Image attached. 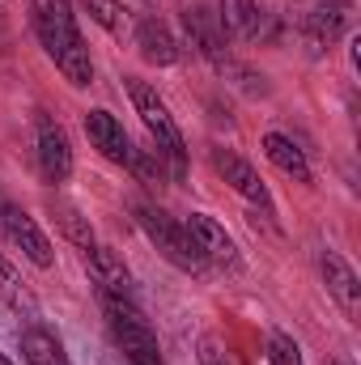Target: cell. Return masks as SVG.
Returning <instances> with one entry per match:
<instances>
[{
    "label": "cell",
    "instance_id": "cell-2",
    "mask_svg": "<svg viewBox=\"0 0 361 365\" xmlns=\"http://www.w3.org/2000/svg\"><path fill=\"white\" fill-rule=\"evenodd\" d=\"M132 217H136V225H141V234L162 251V259H171L179 272H191V276H204L208 272V259L200 255V247L191 242V234H187V225L175 221L166 208H158L153 200H136L132 204Z\"/></svg>",
    "mask_w": 361,
    "mask_h": 365
},
{
    "label": "cell",
    "instance_id": "cell-19",
    "mask_svg": "<svg viewBox=\"0 0 361 365\" xmlns=\"http://www.w3.org/2000/svg\"><path fill=\"white\" fill-rule=\"evenodd\" d=\"M81 9L90 13L106 34H115V38H123V34H128V9H123L119 0H81Z\"/></svg>",
    "mask_w": 361,
    "mask_h": 365
},
{
    "label": "cell",
    "instance_id": "cell-10",
    "mask_svg": "<svg viewBox=\"0 0 361 365\" xmlns=\"http://www.w3.org/2000/svg\"><path fill=\"white\" fill-rule=\"evenodd\" d=\"M208 158H213V170L230 182L243 200H251L255 208L272 212V195H268V187H264V179L255 175V166H251V162H243V158H238V153H230V149H213Z\"/></svg>",
    "mask_w": 361,
    "mask_h": 365
},
{
    "label": "cell",
    "instance_id": "cell-14",
    "mask_svg": "<svg viewBox=\"0 0 361 365\" xmlns=\"http://www.w3.org/2000/svg\"><path fill=\"white\" fill-rule=\"evenodd\" d=\"M319 268H323V284H327V293L336 297V306H340L349 319H357L361 314V280H357V272H353L336 251H323Z\"/></svg>",
    "mask_w": 361,
    "mask_h": 365
},
{
    "label": "cell",
    "instance_id": "cell-23",
    "mask_svg": "<svg viewBox=\"0 0 361 365\" xmlns=\"http://www.w3.org/2000/svg\"><path fill=\"white\" fill-rule=\"evenodd\" d=\"M0 365H13V361H9V357H4V353H0Z\"/></svg>",
    "mask_w": 361,
    "mask_h": 365
},
{
    "label": "cell",
    "instance_id": "cell-4",
    "mask_svg": "<svg viewBox=\"0 0 361 365\" xmlns=\"http://www.w3.org/2000/svg\"><path fill=\"white\" fill-rule=\"evenodd\" d=\"M123 86H128V98H132L141 123H145L149 136H153L158 158L166 162V170H171L175 179H183V175H187V145H183V132H179V123H175V115H171V106L162 102V93L153 90V86H145V81H136V77H128Z\"/></svg>",
    "mask_w": 361,
    "mask_h": 365
},
{
    "label": "cell",
    "instance_id": "cell-7",
    "mask_svg": "<svg viewBox=\"0 0 361 365\" xmlns=\"http://www.w3.org/2000/svg\"><path fill=\"white\" fill-rule=\"evenodd\" d=\"M0 225H4V234H9V242H13V247L34 264V268H51V264H56V251H51L47 234L34 225V217H30L26 208L4 204V208H0Z\"/></svg>",
    "mask_w": 361,
    "mask_h": 365
},
{
    "label": "cell",
    "instance_id": "cell-6",
    "mask_svg": "<svg viewBox=\"0 0 361 365\" xmlns=\"http://www.w3.org/2000/svg\"><path fill=\"white\" fill-rule=\"evenodd\" d=\"M349 21H353V4L349 0H315L306 9V17H302V38L319 56V51H327L332 43L345 38Z\"/></svg>",
    "mask_w": 361,
    "mask_h": 365
},
{
    "label": "cell",
    "instance_id": "cell-16",
    "mask_svg": "<svg viewBox=\"0 0 361 365\" xmlns=\"http://www.w3.org/2000/svg\"><path fill=\"white\" fill-rule=\"evenodd\" d=\"M264 158H268L280 175H289L293 182H310V162H306V153H302L289 136L268 132V136H264Z\"/></svg>",
    "mask_w": 361,
    "mask_h": 365
},
{
    "label": "cell",
    "instance_id": "cell-8",
    "mask_svg": "<svg viewBox=\"0 0 361 365\" xmlns=\"http://www.w3.org/2000/svg\"><path fill=\"white\" fill-rule=\"evenodd\" d=\"M183 225H187L191 242L200 247V255L208 259V268L217 264V268H230V272H234V268L243 264V259H238V247H234V238H230V234H225V225H221V221H213L208 212H191Z\"/></svg>",
    "mask_w": 361,
    "mask_h": 365
},
{
    "label": "cell",
    "instance_id": "cell-3",
    "mask_svg": "<svg viewBox=\"0 0 361 365\" xmlns=\"http://www.w3.org/2000/svg\"><path fill=\"white\" fill-rule=\"evenodd\" d=\"M102 314H106L111 344H115V353H119L123 365H166L149 319L136 310L132 297H102Z\"/></svg>",
    "mask_w": 361,
    "mask_h": 365
},
{
    "label": "cell",
    "instance_id": "cell-11",
    "mask_svg": "<svg viewBox=\"0 0 361 365\" xmlns=\"http://www.w3.org/2000/svg\"><path fill=\"white\" fill-rule=\"evenodd\" d=\"M86 136H90V145L106 158V162H115V166H132L136 145L128 140L123 123H119L111 110H90V115H86Z\"/></svg>",
    "mask_w": 361,
    "mask_h": 365
},
{
    "label": "cell",
    "instance_id": "cell-5",
    "mask_svg": "<svg viewBox=\"0 0 361 365\" xmlns=\"http://www.w3.org/2000/svg\"><path fill=\"white\" fill-rule=\"evenodd\" d=\"M34 158H39V175L47 182H64L73 175V145H68V132H64L47 110L34 115Z\"/></svg>",
    "mask_w": 361,
    "mask_h": 365
},
{
    "label": "cell",
    "instance_id": "cell-1",
    "mask_svg": "<svg viewBox=\"0 0 361 365\" xmlns=\"http://www.w3.org/2000/svg\"><path fill=\"white\" fill-rule=\"evenodd\" d=\"M34 34H39L43 51L56 60V68L77 90H86L93 81V60H90L86 38H81V26H77L73 4L68 0H34Z\"/></svg>",
    "mask_w": 361,
    "mask_h": 365
},
{
    "label": "cell",
    "instance_id": "cell-20",
    "mask_svg": "<svg viewBox=\"0 0 361 365\" xmlns=\"http://www.w3.org/2000/svg\"><path fill=\"white\" fill-rule=\"evenodd\" d=\"M0 302H4V306H13V310H21V306L30 310V306H34V302H30V293H26V284L17 280V272L4 264V255H0Z\"/></svg>",
    "mask_w": 361,
    "mask_h": 365
},
{
    "label": "cell",
    "instance_id": "cell-17",
    "mask_svg": "<svg viewBox=\"0 0 361 365\" xmlns=\"http://www.w3.org/2000/svg\"><path fill=\"white\" fill-rule=\"evenodd\" d=\"M21 357H26V365H68L64 344L47 327H26L21 331Z\"/></svg>",
    "mask_w": 361,
    "mask_h": 365
},
{
    "label": "cell",
    "instance_id": "cell-22",
    "mask_svg": "<svg viewBox=\"0 0 361 365\" xmlns=\"http://www.w3.org/2000/svg\"><path fill=\"white\" fill-rule=\"evenodd\" d=\"M268 365H302V349H298L289 336L272 331L268 336Z\"/></svg>",
    "mask_w": 361,
    "mask_h": 365
},
{
    "label": "cell",
    "instance_id": "cell-21",
    "mask_svg": "<svg viewBox=\"0 0 361 365\" xmlns=\"http://www.w3.org/2000/svg\"><path fill=\"white\" fill-rule=\"evenodd\" d=\"M128 170H132V175H136L141 182H153V187L166 179V162L158 158V149H136V153H132V166H128Z\"/></svg>",
    "mask_w": 361,
    "mask_h": 365
},
{
    "label": "cell",
    "instance_id": "cell-9",
    "mask_svg": "<svg viewBox=\"0 0 361 365\" xmlns=\"http://www.w3.org/2000/svg\"><path fill=\"white\" fill-rule=\"evenodd\" d=\"M183 26H187V38H191V47L204 56V60H213L217 68L225 64V30H221V21H217V9H208V4H187L183 9Z\"/></svg>",
    "mask_w": 361,
    "mask_h": 365
},
{
    "label": "cell",
    "instance_id": "cell-13",
    "mask_svg": "<svg viewBox=\"0 0 361 365\" xmlns=\"http://www.w3.org/2000/svg\"><path fill=\"white\" fill-rule=\"evenodd\" d=\"M86 272H90L98 297H132V276L123 268V259L111 251V247H90V259H86Z\"/></svg>",
    "mask_w": 361,
    "mask_h": 365
},
{
    "label": "cell",
    "instance_id": "cell-18",
    "mask_svg": "<svg viewBox=\"0 0 361 365\" xmlns=\"http://www.w3.org/2000/svg\"><path fill=\"white\" fill-rule=\"evenodd\" d=\"M56 225H60V234H64L73 247H81V251H90V247H93L90 217H81L73 204H56Z\"/></svg>",
    "mask_w": 361,
    "mask_h": 365
},
{
    "label": "cell",
    "instance_id": "cell-12",
    "mask_svg": "<svg viewBox=\"0 0 361 365\" xmlns=\"http://www.w3.org/2000/svg\"><path fill=\"white\" fill-rule=\"evenodd\" d=\"M217 21H221L225 38H238V43L268 34V13L255 0H217Z\"/></svg>",
    "mask_w": 361,
    "mask_h": 365
},
{
    "label": "cell",
    "instance_id": "cell-15",
    "mask_svg": "<svg viewBox=\"0 0 361 365\" xmlns=\"http://www.w3.org/2000/svg\"><path fill=\"white\" fill-rule=\"evenodd\" d=\"M132 38H136V51H141V60H145V64L166 68V64H175V60H179V43H175L171 26H166V21H158V17H141Z\"/></svg>",
    "mask_w": 361,
    "mask_h": 365
}]
</instances>
